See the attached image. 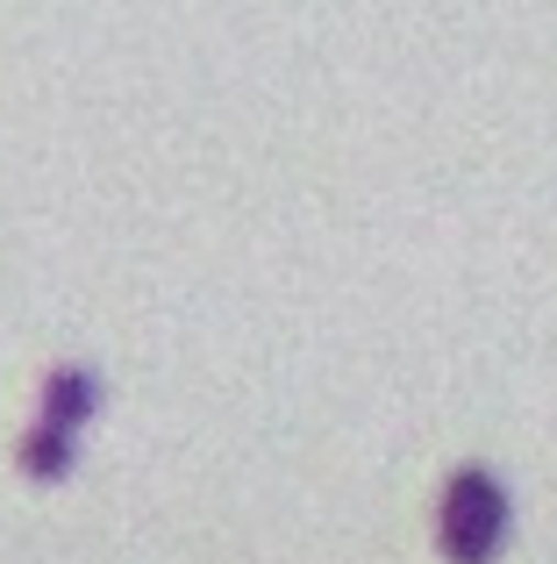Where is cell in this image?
Segmentation results:
<instances>
[{"label":"cell","mask_w":557,"mask_h":564,"mask_svg":"<svg viewBox=\"0 0 557 564\" xmlns=\"http://www.w3.org/2000/svg\"><path fill=\"white\" fill-rule=\"evenodd\" d=\"M515 529V500L493 465H458L436 494V551L444 564H493Z\"/></svg>","instance_id":"7a4b0ae2"},{"label":"cell","mask_w":557,"mask_h":564,"mask_svg":"<svg viewBox=\"0 0 557 564\" xmlns=\"http://www.w3.org/2000/svg\"><path fill=\"white\" fill-rule=\"evenodd\" d=\"M94 414H100V372H94V365H51L43 386H36V414H29L22 443H14L22 479H36V486L72 479Z\"/></svg>","instance_id":"6da1fadb"}]
</instances>
